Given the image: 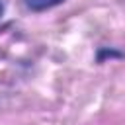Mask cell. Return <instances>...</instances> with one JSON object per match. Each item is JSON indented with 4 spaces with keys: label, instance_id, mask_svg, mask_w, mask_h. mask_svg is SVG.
<instances>
[{
    "label": "cell",
    "instance_id": "obj_2",
    "mask_svg": "<svg viewBox=\"0 0 125 125\" xmlns=\"http://www.w3.org/2000/svg\"><path fill=\"white\" fill-rule=\"evenodd\" d=\"M0 12H2V4H0Z\"/></svg>",
    "mask_w": 125,
    "mask_h": 125
},
{
    "label": "cell",
    "instance_id": "obj_1",
    "mask_svg": "<svg viewBox=\"0 0 125 125\" xmlns=\"http://www.w3.org/2000/svg\"><path fill=\"white\" fill-rule=\"evenodd\" d=\"M62 0H25V6L39 12V10H47V8H53L57 4H61Z\"/></svg>",
    "mask_w": 125,
    "mask_h": 125
}]
</instances>
